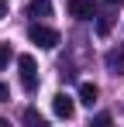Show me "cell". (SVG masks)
<instances>
[{"label":"cell","mask_w":124,"mask_h":127,"mask_svg":"<svg viewBox=\"0 0 124 127\" xmlns=\"http://www.w3.org/2000/svg\"><path fill=\"white\" fill-rule=\"evenodd\" d=\"M28 38H31V45H38V48H59V31L55 28H45V24H31L28 28Z\"/></svg>","instance_id":"1"},{"label":"cell","mask_w":124,"mask_h":127,"mask_svg":"<svg viewBox=\"0 0 124 127\" xmlns=\"http://www.w3.org/2000/svg\"><path fill=\"white\" fill-rule=\"evenodd\" d=\"M17 69H21V86H24L28 93H35V89H38V65H35V59H31V55H21Z\"/></svg>","instance_id":"2"},{"label":"cell","mask_w":124,"mask_h":127,"mask_svg":"<svg viewBox=\"0 0 124 127\" xmlns=\"http://www.w3.org/2000/svg\"><path fill=\"white\" fill-rule=\"evenodd\" d=\"M52 113H55L59 120H72V113H76V100H72L69 93H55V96H52Z\"/></svg>","instance_id":"3"},{"label":"cell","mask_w":124,"mask_h":127,"mask_svg":"<svg viewBox=\"0 0 124 127\" xmlns=\"http://www.w3.org/2000/svg\"><path fill=\"white\" fill-rule=\"evenodd\" d=\"M65 7H69V14H72V17H79V21L93 17V10H97V3H93V0H69Z\"/></svg>","instance_id":"4"},{"label":"cell","mask_w":124,"mask_h":127,"mask_svg":"<svg viewBox=\"0 0 124 127\" xmlns=\"http://www.w3.org/2000/svg\"><path fill=\"white\" fill-rule=\"evenodd\" d=\"M103 62H107V69H110L114 76H121V72H124V48H110Z\"/></svg>","instance_id":"5"},{"label":"cell","mask_w":124,"mask_h":127,"mask_svg":"<svg viewBox=\"0 0 124 127\" xmlns=\"http://www.w3.org/2000/svg\"><path fill=\"white\" fill-rule=\"evenodd\" d=\"M97 96H100V89H97L93 83H79V103L93 106V103H97Z\"/></svg>","instance_id":"6"},{"label":"cell","mask_w":124,"mask_h":127,"mask_svg":"<svg viewBox=\"0 0 124 127\" xmlns=\"http://www.w3.org/2000/svg\"><path fill=\"white\" fill-rule=\"evenodd\" d=\"M28 14L31 17H48L52 14V0H31L28 3Z\"/></svg>","instance_id":"7"},{"label":"cell","mask_w":124,"mask_h":127,"mask_svg":"<svg viewBox=\"0 0 124 127\" xmlns=\"http://www.w3.org/2000/svg\"><path fill=\"white\" fill-rule=\"evenodd\" d=\"M24 124H35V127H41V124H45V117H41L38 110H24Z\"/></svg>","instance_id":"8"},{"label":"cell","mask_w":124,"mask_h":127,"mask_svg":"<svg viewBox=\"0 0 124 127\" xmlns=\"http://www.w3.org/2000/svg\"><path fill=\"white\" fill-rule=\"evenodd\" d=\"M110 28H114V21H110V17H100V24H97V31H100V34H110Z\"/></svg>","instance_id":"9"},{"label":"cell","mask_w":124,"mask_h":127,"mask_svg":"<svg viewBox=\"0 0 124 127\" xmlns=\"http://www.w3.org/2000/svg\"><path fill=\"white\" fill-rule=\"evenodd\" d=\"M10 62V45H0V69Z\"/></svg>","instance_id":"10"},{"label":"cell","mask_w":124,"mask_h":127,"mask_svg":"<svg viewBox=\"0 0 124 127\" xmlns=\"http://www.w3.org/2000/svg\"><path fill=\"white\" fill-rule=\"evenodd\" d=\"M93 124H100V127L110 124V113H97V117H93Z\"/></svg>","instance_id":"11"},{"label":"cell","mask_w":124,"mask_h":127,"mask_svg":"<svg viewBox=\"0 0 124 127\" xmlns=\"http://www.w3.org/2000/svg\"><path fill=\"white\" fill-rule=\"evenodd\" d=\"M7 100H10V89H7V86L0 83V103H7Z\"/></svg>","instance_id":"12"},{"label":"cell","mask_w":124,"mask_h":127,"mask_svg":"<svg viewBox=\"0 0 124 127\" xmlns=\"http://www.w3.org/2000/svg\"><path fill=\"white\" fill-rule=\"evenodd\" d=\"M7 17V0H0V21Z\"/></svg>","instance_id":"13"},{"label":"cell","mask_w":124,"mask_h":127,"mask_svg":"<svg viewBox=\"0 0 124 127\" xmlns=\"http://www.w3.org/2000/svg\"><path fill=\"white\" fill-rule=\"evenodd\" d=\"M110 3H117V0H110Z\"/></svg>","instance_id":"14"}]
</instances>
